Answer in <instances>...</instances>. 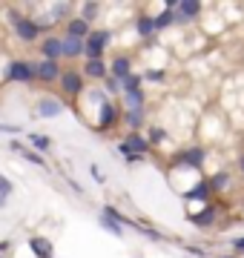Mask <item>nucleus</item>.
<instances>
[{
    "label": "nucleus",
    "instance_id": "obj_1",
    "mask_svg": "<svg viewBox=\"0 0 244 258\" xmlns=\"http://www.w3.org/2000/svg\"><path fill=\"white\" fill-rule=\"evenodd\" d=\"M118 149L127 155V161H130V164H135V161H141V155L150 149V141L144 138V135H138V132H130V135L118 144Z\"/></svg>",
    "mask_w": 244,
    "mask_h": 258
},
{
    "label": "nucleus",
    "instance_id": "obj_2",
    "mask_svg": "<svg viewBox=\"0 0 244 258\" xmlns=\"http://www.w3.org/2000/svg\"><path fill=\"white\" fill-rule=\"evenodd\" d=\"M106 40H109V32H89L84 40V55H89V60H101Z\"/></svg>",
    "mask_w": 244,
    "mask_h": 258
},
{
    "label": "nucleus",
    "instance_id": "obj_3",
    "mask_svg": "<svg viewBox=\"0 0 244 258\" xmlns=\"http://www.w3.org/2000/svg\"><path fill=\"white\" fill-rule=\"evenodd\" d=\"M12 26H15V32H18L20 40H26V43H32V40L40 35L38 23H35V20H29V18H23V15H12Z\"/></svg>",
    "mask_w": 244,
    "mask_h": 258
},
{
    "label": "nucleus",
    "instance_id": "obj_4",
    "mask_svg": "<svg viewBox=\"0 0 244 258\" xmlns=\"http://www.w3.org/2000/svg\"><path fill=\"white\" fill-rule=\"evenodd\" d=\"M6 78L15 81V83L35 81V63H26V60H12V63H9V75H6Z\"/></svg>",
    "mask_w": 244,
    "mask_h": 258
},
{
    "label": "nucleus",
    "instance_id": "obj_5",
    "mask_svg": "<svg viewBox=\"0 0 244 258\" xmlns=\"http://www.w3.org/2000/svg\"><path fill=\"white\" fill-rule=\"evenodd\" d=\"M198 12H201V3H196V0H184V3H178V15L172 12V23H187V20L198 18Z\"/></svg>",
    "mask_w": 244,
    "mask_h": 258
},
{
    "label": "nucleus",
    "instance_id": "obj_6",
    "mask_svg": "<svg viewBox=\"0 0 244 258\" xmlns=\"http://www.w3.org/2000/svg\"><path fill=\"white\" fill-rule=\"evenodd\" d=\"M35 78L52 83V81H57V78H60V69H57L55 60H40V63H35Z\"/></svg>",
    "mask_w": 244,
    "mask_h": 258
},
{
    "label": "nucleus",
    "instance_id": "obj_7",
    "mask_svg": "<svg viewBox=\"0 0 244 258\" xmlns=\"http://www.w3.org/2000/svg\"><path fill=\"white\" fill-rule=\"evenodd\" d=\"M60 83H64L66 95H72V98H75V95H81V92H84V78H81V75H78V72H72V69H69V72H64V75H60Z\"/></svg>",
    "mask_w": 244,
    "mask_h": 258
},
{
    "label": "nucleus",
    "instance_id": "obj_8",
    "mask_svg": "<svg viewBox=\"0 0 244 258\" xmlns=\"http://www.w3.org/2000/svg\"><path fill=\"white\" fill-rule=\"evenodd\" d=\"M60 112H64V103L57 101V98H40V103H38L40 118H55V115H60Z\"/></svg>",
    "mask_w": 244,
    "mask_h": 258
},
{
    "label": "nucleus",
    "instance_id": "obj_9",
    "mask_svg": "<svg viewBox=\"0 0 244 258\" xmlns=\"http://www.w3.org/2000/svg\"><path fill=\"white\" fill-rule=\"evenodd\" d=\"M130 57H115V60H112V66H109V69H106V72H109V75H112V78H115V81H118V83H121L124 81V78H130V75H132V69H130Z\"/></svg>",
    "mask_w": 244,
    "mask_h": 258
},
{
    "label": "nucleus",
    "instance_id": "obj_10",
    "mask_svg": "<svg viewBox=\"0 0 244 258\" xmlns=\"http://www.w3.org/2000/svg\"><path fill=\"white\" fill-rule=\"evenodd\" d=\"M201 161H204V149H187V152L175 155L172 164L175 166H201Z\"/></svg>",
    "mask_w": 244,
    "mask_h": 258
},
{
    "label": "nucleus",
    "instance_id": "obj_11",
    "mask_svg": "<svg viewBox=\"0 0 244 258\" xmlns=\"http://www.w3.org/2000/svg\"><path fill=\"white\" fill-rule=\"evenodd\" d=\"M40 52H43V60H55V63H57V57L64 55V52H60V40H57V37H46V40L40 43Z\"/></svg>",
    "mask_w": 244,
    "mask_h": 258
},
{
    "label": "nucleus",
    "instance_id": "obj_12",
    "mask_svg": "<svg viewBox=\"0 0 244 258\" xmlns=\"http://www.w3.org/2000/svg\"><path fill=\"white\" fill-rule=\"evenodd\" d=\"M66 35L78 37V40H86V35H89V23L81 20V18H72L69 23H66Z\"/></svg>",
    "mask_w": 244,
    "mask_h": 258
},
{
    "label": "nucleus",
    "instance_id": "obj_13",
    "mask_svg": "<svg viewBox=\"0 0 244 258\" xmlns=\"http://www.w3.org/2000/svg\"><path fill=\"white\" fill-rule=\"evenodd\" d=\"M60 52H64L66 57L84 55V40H78V37H69V35H66L64 40H60Z\"/></svg>",
    "mask_w": 244,
    "mask_h": 258
},
{
    "label": "nucleus",
    "instance_id": "obj_14",
    "mask_svg": "<svg viewBox=\"0 0 244 258\" xmlns=\"http://www.w3.org/2000/svg\"><path fill=\"white\" fill-rule=\"evenodd\" d=\"M118 120V112H115V106H109V103L103 101L101 103V123H98V129H109Z\"/></svg>",
    "mask_w": 244,
    "mask_h": 258
},
{
    "label": "nucleus",
    "instance_id": "obj_15",
    "mask_svg": "<svg viewBox=\"0 0 244 258\" xmlns=\"http://www.w3.org/2000/svg\"><path fill=\"white\" fill-rule=\"evenodd\" d=\"M29 247L35 249L38 258H52V244H49L46 238H40V235H35V238L29 241Z\"/></svg>",
    "mask_w": 244,
    "mask_h": 258
},
{
    "label": "nucleus",
    "instance_id": "obj_16",
    "mask_svg": "<svg viewBox=\"0 0 244 258\" xmlns=\"http://www.w3.org/2000/svg\"><path fill=\"white\" fill-rule=\"evenodd\" d=\"M84 75H89V78H98V81H101V78H106V63H103V60H86V66H84Z\"/></svg>",
    "mask_w": 244,
    "mask_h": 258
},
{
    "label": "nucleus",
    "instance_id": "obj_17",
    "mask_svg": "<svg viewBox=\"0 0 244 258\" xmlns=\"http://www.w3.org/2000/svg\"><path fill=\"white\" fill-rule=\"evenodd\" d=\"M213 221H216V210H213L210 204L204 207V212H198V215H193V224H196V227H210Z\"/></svg>",
    "mask_w": 244,
    "mask_h": 258
},
{
    "label": "nucleus",
    "instance_id": "obj_18",
    "mask_svg": "<svg viewBox=\"0 0 244 258\" xmlns=\"http://www.w3.org/2000/svg\"><path fill=\"white\" fill-rule=\"evenodd\" d=\"M135 29H138V35H141V37H150L152 32H155V20H152L150 15H141L138 23H135Z\"/></svg>",
    "mask_w": 244,
    "mask_h": 258
},
{
    "label": "nucleus",
    "instance_id": "obj_19",
    "mask_svg": "<svg viewBox=\"0 0 244 258\" xmlns=\"http://www.w3.org/2000/svg\"><path fill=\"white\" fill-rule=\"evenodd\" d=\"M124 120H127V126H130L132 132H135V129H138V126L144 123V109H130L127 115H124Z\"/></svg>",
    "mask_w": 244,
    "mask_h": 258
},
{
    "label": "nucleus",
    "instance_id": "obj_20",
    "mask_svg": "<svg viewBox=\"0 0 244 258\" xmlns=\"http://www.w3.org/2000/svg\"><path fill=\"white\" fill-rule=\"evenodd\" d=\"M124 98H127V106H130V109H141L144 106V92L141 89H135V92H124Z\"/></svg>",
    "mask_w": 244,
    "mask_h": 258
},
{
    "label": "nucleus",
    "instance_id": "obj_21",
    "mask_svg": "<svg viewBox=\"0 0 244 258\" xmlns=\"http://www.w3.org/2000/svg\"><path fill=\"white\" fill-rule=\"evenodd\" d=\"M29 141H32V147L40 149V152H46V149L52 147V141H49L46 135H40V132H32V135H29Z\"/></svg>",
    "mask_w": 244,
    "mask_h": 258
},
{
    "label": "nucleus",
    "instance_id": "obj_22",
    "mask_svg": "<svg viewBox=\"0 0 244 258\" xmlns=\"http://www.w3.org/2000/svg\"><path fill=\"white\" fill-rule=\"evenodd\" d=\"M121 89H124V92H135V89H141V78H138V75L124 78V81H121Z\"/></svg>",
    "mask_w": 244,
    "mask_h": 258
},
{
    "label": "nucleus",
    "instance_id": "obj_23",
    "mask_svg": "<svg viewBox=\"0 0 244 258\" xmlns=\"http://www.w3.org/2000/svg\"><path fill=\"white\" fill-rule=\"evenodd\" d=\"M207 184H210V189H224V186L230 184V175H227V172H218V175L210 178Z\"/></svg>",
    "mask_w": 244,
    "mask_h": 258
},
{
    "label": "nucleus",
    "instance_id": "obj_24",
    "mask_svg": "<svg viewBox=\"0 0 244 258\" xmlns=\"http://www.w3.org/2000/svg\"><path fill=\"white\" fill-rule=\"evenodd\" d=\"M101 224H103V227H106V230H109V232H112V235H121V224H118V221H115V218H109V215H103V212H101Z\"/></svg>",
    "mask_w": 244,
    "mask_h": 258
},
{
    "label": "nucleus",
    "instance_id": "obj_25",
    "mask_svg": "<svg viewBox=\"0 0 244 258\" xmlns=\"http://www.w3.org/2000/svg\"><path fill=\"white\" fill-rule=\"evenodd\" d=\"M152 20H155V29H167L169 26V23H172V12H161V15H158V18H152Z\"/></svg>",
    "mask_w": 244,
    "mask_h": 258
},
{
    "label": "nucleus",
    "instance_id": "obj_26",
    "mask_svg": "<svg viewBox=\"0 0 244 258\" xmlns=\"http://www.w3.org/2000/svg\"><path fill=\"white\" fill-rule=\"evenodd\" d=\"M9 192H12V181L0 175V201H6V195H9Z\"/></svg>",
    "mask_w": 244,
    "mask_h": 258
},
{
    "label": "nucleus",
    "instance_id": "obj_27",
    "mask_svg": "<svg viewBox=\"0 0 244 258\" xmlns=\"http://www.w3.org/2000/svg\"><path fill=\"white\" fill-rule=\"evenodd\" d=\"M92 15H98V3H84V18H81V20H86V23H89V20H92Z\"/></svg>",
    "mask_w": 244,
    "mask_h": 258
},
{
    "label": "nucleus",
    "instance_id": "obj_28",
    "mask_svg": "<svg viewBox=\"0 0 244 258\" xmlns=\"http://www.w3.org/2000/svg\"><path fill=\"white\" fill-rule=\"evenodd\" d=\"M23 158H26V161H32V164H38V166L46 164V161H43V158H40L38 152H26V149H23Z\"/></svg>",
    "mask_w": 244,
    "mask_h": 258
},
{
    "label": "nucleus",
    "instance_id": "obj_29",
    "mask_svg": "<svg viewBox=\"0 0 244 258\" xmlns=\"http://www.w3.org/2000/svg\"><path fill=\"white\" fill-rule=\"evenodd\" d=\"M164 141V129H152L150 132V144H161Z\"/></svg>",
    "mask_w": 244,
    "mask_h": 258
},
{
    "label": "nucleus",
    "instance_id": "obj_30",
    "mask_svg": "<svg viewBox=\"0 0 244 258\" xmlns=\"http://www.w3.org/2000/svg\"><path fill=\"white\" fill-rule=\"evenodd\" d=\"M118 89H121V83L115 78H106V92H118Z\"/></svg>",
    "mask_w": 244,
    "mask_h": 258
},
{
    "label": "nucleus",
    "instance_id": "obj_31",
    "mask_svg": "<svg viewBox=\"0 0 244 258\" xmlns=\"http://www.w3.org/2000/svg\"><path fill=\"white\" fill-rule=\"evenodd\" d=\"M89 172H92V178H95V181H98V184H103V172H101V169H98V166H89Z\"/></svg>",
    "mask_w": 244,
    "mask_h": 258
},
{
    "label": "nucleus",
    "instance_id": "obj_32",
    "mask_svg": "<svg viewBox=\"0 0 244 258\" xmlns=\"http://www.w3.org/2000/svg\"><path fill=\"white\" fill-rule=\"evenodd\" d=\"M147 78H150V81H161V78H164V72H158V69H152V72H147Z\"/></svg>",
    "mask_w": 244,
    "mask_h": 258
},
{
    "label": "nucleus",
    "instance_id": "obj_33",
    "mask_svg": "<svg viewBox=\"0 0 244 258\" xmlns=\"http://www.w3.org/2000/svg\"><path fill=\"white\" fill-rule=\"evenodd\" d=\"M233 249H244V238H235L233 241Z\"/></svg>",
    "mask_w": 244,
    "mask_h": 258
},
{
    "label": "nucleus",
    "instance_id": "obj_34",
    "mask_svg": "<svg viewBox=\"0 0 244 258\" xmlns=\"http://www.w3.org/2000/svg\"><path fill=\"white\" fill-rule=\"evenodd\" d=\"M3 249H9V241H0V252H3Z\"/></svg>",
    "mask_w": 244,
    "mask_h": 258
},
{
    "label": "nucleus",
    "instance_id": "obj_35",
    "mask_svg": "<svg viewBox=\"0 0 244 258\" xmlns=\"http://www.w3.org/2000/svg\"><path fill=\"white\" fill-rule=\"evenodd\" d=\"M241 169H244V158H241Z\"/></svg>",
    "mask_w": 244,
    "mask_h": 258
},
{
    "label": "nucleus",
    "instance_id": "obj_36",
    "mask_svg": "<svg viewBox=\"0 0 244 258\" xmlns=\"http://www.w3.org/2000/svg\"><path fill=\"white\" fill-rule=\"evenodd\" d=\"M227 258H235V255H227Z\"/></svg>",
    "mask_w": 244,
    "mask_h": 258
},
{
    "label": "nucleus",
    "instance_id": "obj_37",
    "mask_svg": "<svg viewBox=\"0 0 244 258\" xmlns=\"http://www.w3.org/2000/svg\"><path fill=\"white\" fill-rule=\"evenodd\" d=\"M0 207H3V201H0Z\"/></svg>",
    "mask_w": 244,
    "mask_h": 258
}]
</instances>
